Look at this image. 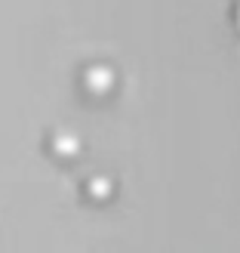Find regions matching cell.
Segmentation results:
<instances>
[{"instance_id":"6da1fadb","label":"cell","mask_w":240,"mask_h":253,"mask_svg":"<svg viewBox=\"0 0 240 253\" xmlns=\"http://www.w3.org/2000/svg\"><path fill=\"white\" fill-rule=\"evenodd\" d=\"M86 84H90L96 93H105V90L114 86V71L111 68H93L90 74H86Z\"/></svg>"},{"instance_id":"7a4b0ae2","label":"cell","mask_w":240,"mask_h":253,"mask_svg":"<svg viewBox=\"0 0 240 253\" xmlns=\"http://www.w3.org/2000/svg\"><path fill=\"white\" fill-rule=\"evenodd\" d=\"M234 22H237V25H240V3H237V6H234Z\"/></svg>"}]
</instances>
